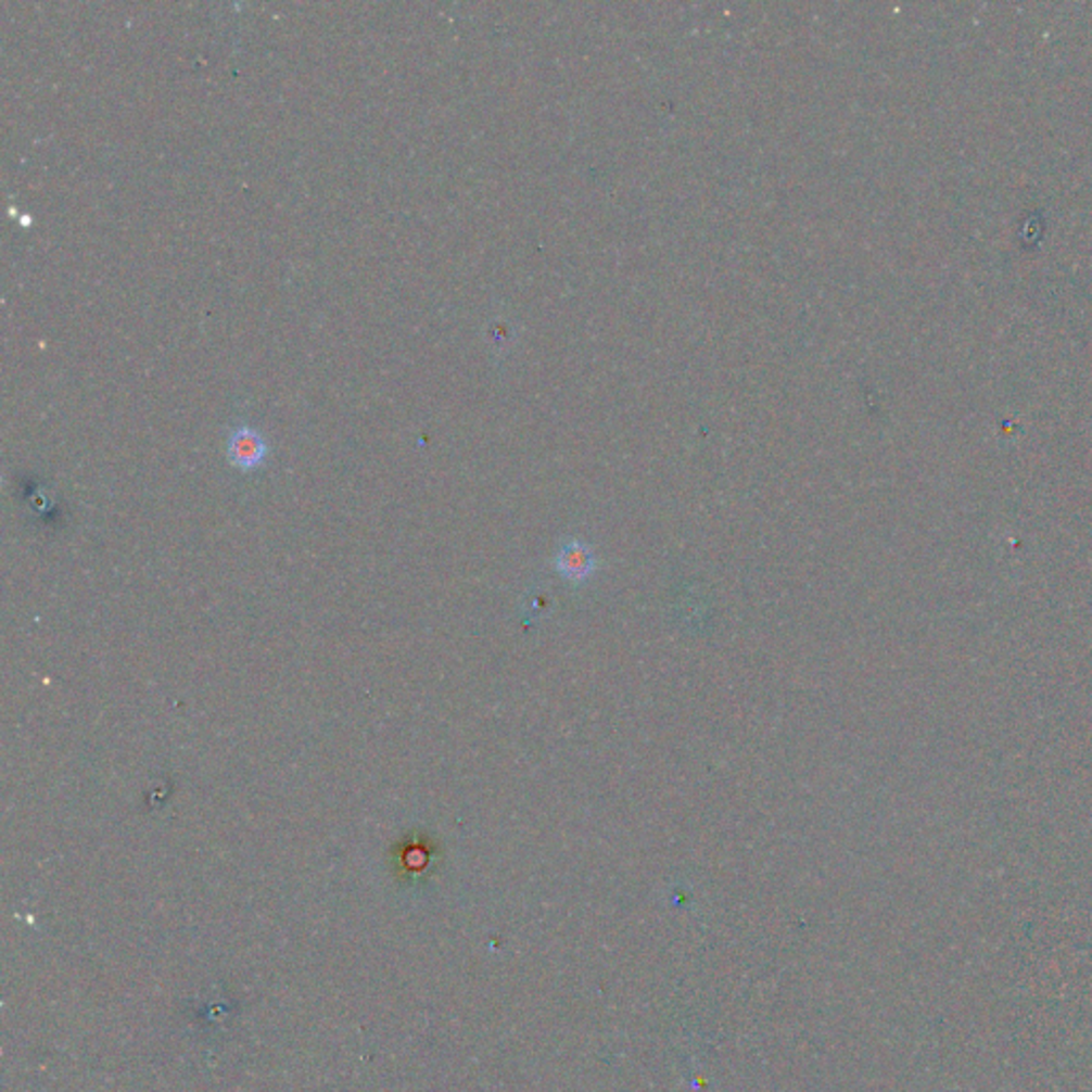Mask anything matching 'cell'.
<instances>
[{
    "label": "cell",
    "mask_w": 1092,
    "mask_h": 1092,
    "mask_svg": "<svg viewBox=\"0 0 1092 1092\" xmlns=\"http://www.w3.org/2000/svg\"><path fill=\"white\" fill-rule=\"evenodd\" d=\"M267 450L269 448H267L263 433L252 427H236L229 435L227 455H229V461L240 470L247 472V470L258 468L265 461Z\"/></svg>",
    "instance_id": "cell-1"
},
{
    "label": "cell",
    "mask_w": 1092,
    "mask_h": 1092,
    "mask_svg": "<svg viewBox=\"0 0 1092 1092\" xmlns=\"http://www.w3.org/2000/svg\"><path fill=\"white\" fill-rule=\"evenodd\" d=\"M555 566L561 576H566L572 583H581V581L589 579L592 572L596 570V557L589 546L574 541V543H568L559 548Z\"/></svg>",
    "instance_id": "cell-2"
}]
</instances>
